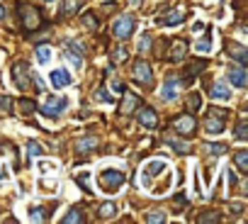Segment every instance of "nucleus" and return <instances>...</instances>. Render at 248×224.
Listing matches in <instances>:
<instances>
[{"label": "nucleus", "instance_id": "nucleus-1", "mask_svg": "<svg viewBox=\"0 0 248 224\" xmlns=\"http://www.w3.org/2000/svg\"><path fill=\"white\" fill-rule=\"evenodd\" d=\"M17 13H20V22H22V30L27 34L37 32L39 27H44V15L39 8L30 5V3H17Z\"/></svg>", "mask_w": 248, "mask_h": 224}, {"label": "nucleus", "instance_id": "nucleus-2", "mask_svg": "<svg viewBox=\"0 0 248 224\" xmlns=\"http://www.w3.org/2000/svg\"><path fill=\"white\" fill-rule=\"evenodd\" d=\"M226 122H229V110H224V107H209L207 110V117H204L207 134H221L226 129Z\"/></svg>", "mask_w": 248, "mask_h": 224}, {"label": "nucleus", "instance_id": "nucleus-3", "mask_svg": "<svg viewBox=\"0 0 248 224\" xmlns=\"http://www.w3.org/2000/svg\"><path fill=\"white\" fill-rule=\"evenodd\" d=\"M30 78H32L30 64H27V61H15L13 68H10V80H13V85H15L17 90H27V88H30Z\"/></svg>", "mask_w": 248, "mask_h": 224}, {"label": "nucleus", "instance_id": "nucleus-4", "mask_svg": "<svg viewBox=\"0 0 248 224\" xmlns=\"http://www.w3.org/2000/svg\"><path fill=\"white\" fill-rule=\"evenodd\" d=\"M132 76H134V80H137L139 85H144V88H151V85H154V68H151V64H149L146 59H137V61H134Z\"/></svg>", "mask_w": 248, "mask_h": 224}, {"label": "nucleus", "instance_id": "nucleus-5", "mask_svg": "<svg viewBox=\"0 0 248 224\" xmlns=\"http://www.w3.org/2000/svg\"><path fill=\"white\" fill-rule=\"evenodd\" d=\"M97 183H100V188H102L105 192H112V190H117V188L124 185V173L117 171V168H105V171L97 176Z\"/></svg>", "mask_w": 248, "mask_h": 224}, {"label": "nucleus", "instance_id": "nucleus-6", "mask_svg": "<svg viewBox=\"0 0 248 224\" xmlns=\"http://www.w3.org/2000/svg\"><path fill=\"white\" fill-rule=\"evenodd\" d=\"M134 30H137V17H134V15H122V17H117L114 25H112V34H114L117 39H129Z\"/></svg>", "mask_w": 248, "mask_h": 224}, {"label": "nucleus", "instance_id": "nucleus-7", "mask_svg": "<svg viewBox=\"0 0 248 224\" xmlns=\"http://www.w3.org/2000/svg\"><path fill=\"white\" fill-rule=\"evenodd\" d=\"M173 129L178 132V134H183L185 139H190L195 132H197V120L192 117V112H187V115H178V117H173Z\"/></svg>", "mask_w": 248, "mask_h": 224}, {"label": "nucleus", "instance_id": "nucleus-8", "mask_svg": "<svg viewBox=\"0 0 248 224\" xmlns=\"http://www.w3.org/2000/svg\"><path fill=\"white\" fill-rule=\"evenodd\" d=\"M187 51H190V44H187V39H183V37H175V39H170L168 61H170V64H180L183 59H187Z\"/></svg>", "mask_w": 248, "mask_h": 224}, {"label": "nucleus", "instance_id": "nucleus-9", "mask_svg": "<svg viewBox=\"0 0 248 224\" xmlns=\"http://www.w3.org/2000/svg\"><path fill=\"white\" fill-rule=\"evenodd\" d=\"M68 107V97H63V95H51L46 102H44V107H42V112H44V117H59L61 112Z\"/></svg>", "mask_w": 248, "mask_h": 224}, {"label": "nucleus", "instance_id": "nucleus-10", "mask_svg": "<svg viewBox=\"0 0 248 224\" xmlns=\"http://www.w3.org/2000/svg\"><path fill=\"white\" fill-rule=\"evenodd\" d=\"M137 122H139L144 129H156V127H158V112H156L151 105H144V107L137 112Z\"/></svg>", "mask_w": 248, "mask_h": 224}, {"label": "nucleus", "instance_id": "nucleus-11", "mask_svg": "<svg viewBox=\"0 0 248 224\" xmlns=\"http://www.w3.org/2000/svg\"><path fill=\"white\" fill-rule=\"evenodd\" d=\"M63 59L68 64H73V68H80L83 66V49H80V44H73L71 39H66L63 42Z\"/></svg>", "mask_w": 248, "mask_h": 224}, {"label": "nucleus", "instance_id": "nucleus-12", "mask_svg": "<svg viewBox=\"0 0 248 224\" xmlns=\"http://www.w3.org/2000/svg\"><path fill=\"white\" fill-rule=\"evenodd\" d=\"M207 66H209V61H207V59H192V61L183 68V80H185V83L197 80V78H200V73H202Z\"/></svg>", "mask_w": 248, "mask_h": 224}, {"label": "nucleus", "instance_id": "nucleus-13", "mask_svg": "<svg viewBox=\"0 0 248 224\" xmlns=\"http://www.w3.org/2000/svg\"><path fill=\"white\" fill-rule=\"evenodd\" d=\"M226 51H229V56H231L238 66H246V64H248V49H246L243 44H238V42H226Z\"/></svg>", "mask_w": 248, "mask_h": 224}, {"label": "nucleus", "instance_id": "nucleus-14", "mask_svg": "<svg viewBox=\"0 0 248 224\" xmlns=\"http://www.w3.org/2000/svg\"><path fill=\"white\" fill-rule=\"evenodd\" d=\"M178 90H180V80H178V76H166V83H163V88H161V97L170 102V100L178 97Z\"/></svg>", "mask_w": 248, "mask_h": 224}, {"label": "nucleus", "instance_id": "nucleus-15", "mask_svg": "<svg viewBox=\"0 0 248 224\" xmlns=\"http://www.w3.org/2000/svg\"><path fill=\"white\" fill-rule=\"evenodd\" d=\"M139 105H141V97H139V95H134V93H124V100H122V105H119V115H122V117L132 115V112H134Z\"/></svg>", "mask_w": 248, "mask_h": 224}, {"label": "nucleus", "instance_id": "nucleus-16", "mask_svg": "<svg viewBox=\"0 0 248 224\" xmlns=\"http://www.w3.org/2000/svg\"><path fill=\"white\" fill-rule=\"evenodd\" d=\"M229 83L236 85V88H246V85H248L246 66H229Z\"/></svg>", "mask_w": 248, "mask_h": 224}, {"label": "nucleus", "instance_id": "nucleus-17", "mask_svg": "<svg viewBox=\"0 0 248 224\" xmlns=\"http://www.w3.org/2000/svg\"><path fill=\"white\" fill-rule=\"evenodd\" d=\"M183 20H185V10H183V8H175V10L166 13L163 17H158V25H161V27H175V25H180Z\"/></svg>", "mask_w": 248, "mask_h": 224}, {"label": "nucleus", "instance_id": "nucleus-18", "mask_svg": "<svg viewBox=\"0 0 248 224\" xmlns=\"http://www.w3.org/2000/svg\"><path fill=\"white\" fill-rule=\"evenodd\" d=\"M49 80H51L54 88H68V85L73 83V78H71V73H68L66 68H56V71H51Z\"/></svg>", "mask_w": 248, "mask_h": 224}, {"label": "nucleus", "instance_id": "nucleus-19", "mask_svg": "<svg viewBox=\"0 0 248 224\" xmlns=\"http://www.w3.org/2000/svg\"><path fill=\"white\" fill-rule=\"evenodd\" d=\"M207 90H209V97H217V100H229L231 97V90H229V85L221 78L214 80L212 85H207Z\"/></svg>", "mask_w": 248, "mask_h": 224}, {"label": "nucleus", "instance_id": "nucleus-20", "mask_svg": "<svg viewBox=\"0 0 248 224\" xmlns=\"http://www.w3.org/2000/svg\"><path fill=\"white\" fill-rule=\"evenodd\" d=\"M61 222H63V224H83V222H85L83 207H71V209L61 217Z\"/></svg>", "mask_w": 248, "mask_h": 224}, {"label": "nucleus", "instance_id": "nucleus-21", "mask_svg": "<svg viewBox=\"0 0 248 224\" xmlns=\"http://www.w3.org/2000/svg\"><path fill=\"white\" fill-rule=\"evenodd\" d=\"M97 146V139L95 137H80L78 142H76V154L78 156H85L88 151H93Z\"/></svg>", "mask_w": 248, "mask_h": 224}, {"label": "nucleus", "instance_id": "nucleus-22", "mask_svg": "<svg viewBox=\"0 0 248 224\" xmlns=\"http://www.w3.org/2000/svg\"><path fill=\"white\" fill-rule=\"evenodd\" d=\"M195 222H197V224H207V222H209V224H219V222H221V214L214 212V209H204V212H200V214L195 217Z\"/></svg>", "mask_w": 248, "mask_h": 224}, {"label": "nucleus", "instance_id": "nucleus-23", "mask_svg": "<svg viewBox=\"0 0 248 224\" xmlns=\"http://www.w3.org/2000/svg\"><path fill=\"white\" fill-rule=\"evenodd\" d=\"M166 171V163L163 161H151V163H146V168H144V183H149V178H154V176H158V173H163Z\"/></svg>", "mask_w": 248, "mask_h": 224}, {"label": "nucleus", "instance_id": "nucleus-24", "mask_svg": "<svg viewBox=\"0 0 248 224\" xmlns=\"http://www.w3.org/2000/svg\"><path fill=\"white\" fill-rule=\"evenodd\" d=\"M233 137H236L238 142H246V139H248V120H246V115H241V117H238L236 129H233Z\"/></svg>", "mask_w": 248, "mask_h": 224}, {"label": "nucleus", "instance_id": "nucleus-25", "mask_svg": "<svg viewBox=\"0 0 248 224\" xmlns=\"http://www.w3.org/2000/svg\"><path fill=\"white\" fill-rule=\"evenodd\" d=\"M17 107H20V112H22V117H32V112L37 110V102L30 100V97H20V100H17Z\"/></svg>", "mask_w": 248, "mask_h": 224}, {"label": "nucleus", "instance_id": "nucleus-26", "mask_svg": "<svg viewBox=\"0 0 248 224\" xmlns=\"http://www.w3.org/2000/svg\"><path fill=\"white\" fill-rule=\"evenodd\" d=\"M117 214V205L114 202H102L100 207H97V217L100 219H112Z\"/></svg>", "mask_w": 248, "mask_h": 224}, {"label": "nucleus", "instance_id": "nucleus-27", "mask_svg": "<svg viewBox=\"0 0 248 224\" xmlns=\"http://www.w3.org/2000/svg\"><path fill=\"white\" fill-rule=\"evenodd\" d=\"M212 44H214V42H212V30H207L204 37H202L200 42H195V49L204 54V51H212Z\"/></svg>", "mask_w": 248, "mask_h": 224}, {"label": "nucleus", "instance_id": "nucleus-28", "mask_svg": "<svg viewBox=\"0 0 248 224\" xmlns=\"http://www.w3.org/2000/svg\"><path fill=\"white\" fill-rule=\"evenodd\" d=\"M233 163L241 173H248V151H236L233 154Z\"/></svg>", "mask_w": 248, "mask_h": 224}, {"label": "nucleus", "instance_id": "nucleus-29", "mask_svg": "<svg viewBox=\"0 0 248 224\" xmlns=\"http://www.w3.org/2000/svg\"><path fill=\"white\" fill-rule=\"evenodd\" d=\"M49 207H30V219L32 222H44V219H49Z\"/></svg>", "mask_w": 248, "mask_h": 224}, {"label": "nucleus", "instance_id": "nucleus-30", "mask_svg": "<svg viewBox=\"0 0 248 224\" xmlns=\"http://www.w3.org/2000/svg\"><path fill=\"white\" fill-rule=\"evenodd\" d=\"M76 10H78V0H63V5H61V13H59V17H71Z\"/></svg>", "mask_w": 248, "mask_h": 224}, {"label": "nucleus", "instance_id": "nucleus-31", "mask_svg": "<svg viewBox=\"0 0 248 224\" xmlns=\"http://www.w3.org/2000/svg\"><path fill=\"white\" fill-rule=\"evenodd\" d=\"M166 142H168V146H170L173 151H178V154H187V151H190V144H187V142H178V139H173V137H166Z\"/></svg>", "mask_w": 248, "mask_h": 224}, {"label": "nucleus", "instance_id": "nucleus-32", "mask_svg": "<svg viewBox=\"0 0 248 224\" xmlns=\"http://www.w3.org/2000/svg\"><path fill=\"white\" fill-rule=\"evenodd\" d=\"M112 59H114L117 64H124V61L129 59V49H127V47H114V49H112Z\"/></svg>", "mask_w": 248, "mask_h": 224}, {"label": "nucleus", "instance_id": "nucleus-33", "mask_svg": "<svg viewBox=\"0 0 248 224\" xmlns=\"http://www.w3.org/2000/svg\"><path fill=\"white\" fill-rule=\"evenodd\" d=\"M200 107H202V95H200V93H190V97H187V110L195 115Z\"/></svg>", "mask_w": 248, "mask_h": 224}, {"label": "nucleus", "instance_id": "nucleus-34", "mask_svg": "<svg viewBox=\"0 0 248 224\" xmlns=\"http://www.w3.org/2000/svg\"><path fill=\"white\" fill-rule=\"evenodd\" d=\"M49 59H51V47L39 44V47H37V61H39V64H49Z\"/></svg>", "mask_w": 248, "mask_h": 224}, {"label": "nucleus", "instance_id": "nucleus-35", "mask_svg": "<svg viewBox=\"0 0 248 224\" xmlns=\"http://www.w3.org/2000/svg\"><path fill=\"white\" fill-rule=\"evenodd\" d=\"M76 183L90 195L93 192V185H90V173H80V176H76Z\"/></svg>", "mask_w": 248, "mask_h": 224}, {"label": "nucleus", "instance_id": "nucleus-36", "mask_svg": "<svg viewBox=\"0 0 248 224\" xmlns=\"http://www.w3.org/2000/svg\"><path fill=\"white\" fill-rule=\"evenodd\" d=\"M146 222L149 224H161V222H166V212L163 209H154V212L146 214Z\"/></svg>", "mask_w": 248, "mask_h": 224}, {"label": "nucleus", "instance_id": "nucleus-37", "mask_svg": "<svg viewBox=\"0 0 248 224\" xmlns=\"http://www.w3.org/2000/svg\"><path fill=\"white\" fill-rule=\"evenodd\" d=\"M83 27H88V30H97V27H100V20H97L93 13H85V15H83Z\"/></svg>", "mask_w": 248, "mask_h": 224}, {"label": "nucleus", "instance_id": "nucleus-38", "mask_svg": "<svg viewBox=\"0 0 248 224\" xmlns=\"http://www.w3.org/2000/svg\"><path fill=\"white\" fill-rule=\"evenodd\" d=\"M0 107H3L8 115H13L15 112V105H13V97L10 95H0Z\"/></svg>", "mask_w": 248, "mask_h": 224}, {"label": "nucleus", "instance_id": "nucleus-39", "mask_svg": "<svg viewBox=\"0 0 248 224\" xmlns=\"http://www.w3.org/2000/svg\"><path fill=\"white\" fill-rule=\"evenodd\" d=\"M226 151V144H207V154L209 156H219Z\"/></svg>", "mask_w": 248, "mask_h": 224}, {"label": "nucleus", "instance_id": "nucleus-40", "mask_svg": "<svg viewBox=\"0 0 248 224\" xmlns=\"http://www.w3.org/2000/svg\"><path fill=\"white\" fill-rule=\"evenodd\" d=\"M151 47H154V39H151L149 34H144V37H141V42H139V51H141V54H146Z\"/></svg>", "mask_w": 248, "mask_h": 224}, {"label": "nucleus", "instance_id": "nucleus-41", "mask_svg": "<svg viewBox=\"0 0 248 224\" xmlns=\"http://www.w3.org/2000/svg\"><path fill=\"white\" fill-rule=\"evenodd\" d=\"M27 156H30V159L42 156V146H39V144H34V142H30V144H27Z\"/></svg>", "mask_w": 248, "mask_h": 224}, {"label": "nucleus", "instance_id": "nucleus-42", "mask_svg": "<svg viewBox=\"0 0 248 224\" xmlns=\"http://www.w3.org/2000/svg\"><path fill=\"white\" fill-rule=\"evenodd\" d=\"M95 97H97V100H102V102H112V100H114L105 88H97V90H95Z\"/></svg>", "mask_w": 248, "mask_h": 224}, {"label": "nucleus", "instance_id": "nucleus-43", "mask_svg": "<svg viewBox=\"0 0 248 224\" xmlns=\"http://www.w3.org/2000/svg\"><path fill=\"white\" fill-rule=\"evenodd\" d=\"M175 205H178V207H185V205H187V200H185V192H178V195H175Z\"/></svg>", "mask_w": 248, "mask_h": 224}, {"label": "nucleus", "instance_id": "nucleus-44", "mask_svg": "<svg viewBox=\"0 0 248 224\" xmlns=\"http://www.w3.org/2000/svg\"><path fill=\"white\" fill-rule=\"evenodd\" d=\"M112 90H114V93H124V85H122L119 80H114V83H112Z\"/></svg>", "mask_w": 248, "mask_h": 224}, {"label": "nucleus", "instance_id": "nucleus-45", "mask_svg": "<svg viewBox=\"0 0 248 224\" xmlns=\"http://www.w3.org/2000/svg\"><path fill=\"white\" fill-rule=\"evenodd\" d=\"M3 15H5V8H3V5H0V20H3Z\"/></svg>", "mask_w": 248, "mask_h": 224}, {"label": "nucleus", "instance_id": "nucleus-46", "mask_svg": "<svg viewBox=\"0 0 248 224\" xmlns=\"http://www.w3.org/2000/svg\"><path fill=\"white\" fill-rule=\"evenodd\" d=\"M49 3H54V0H49Z\"/></svg>", "mask_w": 248, "mask_h": 224}]
</instances>
